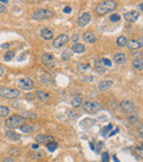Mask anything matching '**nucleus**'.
<instances>
[{
  "label": "nucleus",
  "mask_w": 143,
  "mask_h": 162,
  "mask_svg": "<svg viewBox=\"0 0 143 162\" xmlns=\"http://www.w3.org/2000/svg\"><path fill=\"white\" fill-rule=\"evenodd\" d=\"M20 116H22L24 119H27V118H36L37 116H36L35 114H33V113H29V112H24V113H22L20 114Z\"/></svg>",
  "instance_id": "cd10ccee"
},
{
  "label": "nucleus",
  "mask_w": 143,
  "mask_h": 162,
  "mask_svg": "<svg viewBox=\"0 0 143 162\" xmlns=\"http://www.w3.org/2000/svg\"><path fill=\"white\" fill-rule=\"evenodd\" d=\"M0 3H8V0H2Z\"/></svg>",
  "instance_id": "864d4df0"
},
{
  "label": "nucleus",
  "mask_w": 143,
  "mask_h": 162,
  "mask_svg": "<svg viewBox=\"0 0 143 162\" xmlns=\"http://www.w3.org/2000/svg\"><path fill=\"white\" fill-rule=\"evenodd\" d=\"M78 39H79L78 34H74L73 36H72V41H73V42H75V43L78 42Z\"/></svg>",
  "instance_id": "58836bf2"
},
{
  "label": "nucleus",
  "mask_w": 143,
  "mask_h": 162,
  "mask_svg": "<svg viewBox=\"0 0 143 162\" xmlns=\"http://www.w3.org/2000/svg\"><path fill=\"white\" fill-rule=\"evenodd\" d=\"M5 61H11L12 58L14 57V52H12V51H8L7 53L5 54Z\"/></svg>",
  "instance_id": "c85d7f7f"
},
{
  "label": "nucleus",
  "mask_w": 143,
  "mask_h": 162,
  "mask_svg": "<svg viewBox=\"0 0 143 162\" xmlns=\"http://www.w3.org/2000/svg\"><path fill=\"white\" fill-rule=\"evenodd\" d=\"M32 148H33V149H37V148H39V145H37V143H34V145H32Z\"/></svg>",
  "instance_id": "3c124183"
},
{
  "label": "nucleus",
  "mask_w": 143,
  "mask_h": 162,
  "mask_svg": "<svg viewBox=\"0 0 143 162\" xmlns=\"http://www.w3.org/2000/svg\"><path fill=\"white\" fill-rule=\"evenodd\" d=\"M120 107L122 108V110L124 112V113L127 114H131L133 110H134V104L132 103V102H130V100H124V102H122L121 104H120Z\"/></svg>",
  "instance_id": "9d476101"
},
{
  "label": "nucleus",
  "mask_w": 143,
  "mask_h": 162,
  "mask_svg": "<svg viewBox=\"0 0 143 162\" xmlns=\"http://www.w3.org/2000/svg\"><path fill=\"white\" fill-rule=\"evenodd\" d=\"M132 66L134 67L136 71H142L143 70V60L142 58H136L132 62Z\"/></svg>",
  "instance_id": "5701e85b"
},
{
  "label": "nucleus",
  "mask_w": 143,
  "mask_h": 162,
  "mask_svg": "<svg viewBox=\"0 0 143 162\" xmlns=\"http://www.w3.org/2000/svg\"><path fill=\"white\" fill-rule=\"evenodd\" d=\"M6 137H7L9 140H12V141H18L20 140V138H21V136L19 134H17L13 130H8V131H6Z\"/></svg>",
  "instance_id": "f3484780"
},
{
  "label": "nucleus",
  "mask_w": 143,
  "mask_h": 162,
  "mask_svg": "<svg viewBox=\"0 0 143 162\" xmlns=\"http://www.w3.org/2000/svg\"><path fill=\"white\" fill-rule=\"evenodd\" d=\"M35 141L37 143H50L52 141H54V138L50 134H37L35 137Z\"/></svg>",
  "instance_id": "9b49d317"
},
{
  "label": "nucleus",
  "mask_w": 143,
  "mask_h": 162,
  "mask_svg": "<svg viewBox=\"0 0 143 162\" xmlns=\"http://www.w3.org/2000/svg\"><path fill=\"white\" fill-rule=\"evenodd\" d=\"M2 162H14V159L7 157V158H3V159H2Z\"/></svg>",
  "instance_id": "ea45409f"
},
{
  "label": "nucleus",
  "mask_w": 143,
  "mask_h": 162,
  "mask_svg": "<svg viewBox=\"0 0 143 162\" xmlns=\"http://www.w3.org/2000/svg\"><path fill=\"white\" fill-rule=\"evenodd\" d=\"M41 62H42L44 65L49 66V67H53L55 64H56V60L53 54L51 53H44L41 55Z\"/></svg>",
  "instance_id": "6e6552de"
},
{
  "label": "nucleus",
  "mask_w": 143,
  "mask_h": 162,
  "mask_svg": "<svg viewBox=\"0 0 143 162\" xmlns=\"http://www.w3.org/2000/svg\"><path fill=\"white\" fill-rule=\"evenodd\" d=\"M120 15L118 13H114V14H112L111 17H110V21H112V22H117V21H119L120 20Z\"/></svg>",
  "instance_id": "473e14b6"
},
{
  "label": "nucleus",
  "mask_w": 143,
  "mask_h": 162,
  "mask_svg": "<svg viewBox=\"0 0 143 162\" xmlns=\"http://www.w3.org/2000/svg\"><path fill=\"white\" fill-rule=\"evenodd\" d=\"M88 66H89L88 64H79V69H80V70H87Z\"/></svg>",
  "instance_id": "a19ab883"
},
{
  "label": "nucleus",
  "mask_w": 143,
  "mask_h": 162,
  "mask_svg": "<svg viewBox=\"0 0 143 162\" xmlns=\"http://www.w3.org/2000/svg\"><path fill=\"white\" fill-rule=\"evenodd\" d=\"M35 96L39 99H40L41 102H47V100H49V98H50V95H49V93L44 92V91H36Z\"/></svg>",
  "instance_id": "6ab92c4d"
},
{
  "label": "nucleus",
  "mask_w": 143,
  "mask_h": 162,
  "mask_svg": "<svg viewBox=\"0 0 143 162\" xmlns=\"http://www.w3.org/2000/svg\"><path fill=\"white\" fill-rule=\"evenodd\" d=\"M10 108L7 106H0V117H8L10 115Z\"/></svg>",
  "instance_id": "393cba45"
},
{
  "label": "nucleus",
  "mask_w": 143,
  "mask_h": 162,
  "mask_svg": "<svg viewBox=\"0 0 143 162\" xmlns=\"http://www.w3.org/2000/svg\"><path fill=\"white\" fill-rule=\"evenodd\" d=\"M101 146H102V142L100 141V142H98V149H97V151H99V149L101 148Z\"/></svg>",
  "instance_id": "8fccbe9b"
},
{
  "label": "nucleus",
  "mask_w": 143,
  "mask_h": 162,
  "mask_svg": "<svg viewBox=\"0 0 143 162\" xmlns=\"http://www.w3.org/2000/svg\"><path fill=\"white\" fill-rule=\"evenodd\" d=\"M40 35H41V38H42L44 41H50L53 39V31L51 30V29H47V28H44L41 30V32H40Z\"/></svg>",
  "instance_id": "4468645a"
},
{
  "label": "nucleus",
  "mask_w": 143,
  "mask_h": 162,
  "mask_svg": "<svg viewBox=\"0 0 143 162\" xmlns=\"http://www.w3.org/2000/svg\"><path fill=\"white\" fill-rule=\"evenodd\" d=\"M33 81L31 79V78L29 77H23V78H20L18 82H17V86L22 89V91H30V89H32L33 88Z\"/></svg>",
  "instance_id": "423d86ee"
},
{
  "label": "nucleus",
  "mask_w": 143,
  "mask_h": 162,
  "mask_svg": "<svg viewBox=\"0 0 143 162\" xmlns=\"http://www.w3.org/2000/svg\"><path fill=\"white\" fill-rule=\"evenodd\" d=\"M9 155H20V151H19V149H17V148H12V149H10L9 150Z\"/></svg>",
  "instance_id": "2f4dec72"
},
{
  "label": "nucleus",
  "mask_w": 143,
  "mask_h": 162,
  "mask_svg": "<svg viewBox=\"0 0 143 162\" xmlns=\"http://www.w3.org/2000/svg\"><path fill=\"white\" fill-rule=\"evenodd\" d=\"M101 61H102V64L105 66H111V61H109L108 58H102Z\"/></svg>",
  "instance_id": "e433bc0d"
},
{
  "label": "nucleus",
  "mask_w": 143,
  "mask_h": 162,
  "mask_svg": "<svg viewBox=\"0 0 143 162\" xmlns=\"http://www.w3.org/2000/svg\"><path fill=\"white\" fill-rule=\"evenodd\" d=\"M1 48H3V49L5 48H9V44L8 43H3V44H1Z\"/></svg>",
  "instance_id": "49530a36"
},
{
  "label": "nucleus",
  "mask_w": 143,
  "mask_h": 162,
  "mask_svg": "<svg viewBox=\"0 0 143 162\" xmlns=\"http://www.w3.org/2000/svg\"><path fill=\"white\" fill-rule=\"evenodd\" d=\"M57 146H58V145H57L56 142L52 141V142H50V143H47V146H46V147H47V149H49L50 151H54V150L57 148Z\"/></svg>",
  "instance_id": "c756f323"
},
{
  "label": "nucleus",
  "mask_w": 143,
  "mask_h": 162,
  "mask_svg": "<svg viewBox=\"0 0 143 162\" xmlns=\"http://www.w3.org/2000/svg\"><path fill=\"white\" fill-rule=\"evenodd\" d=\"M136 152H138V153L140 155V157H142V155H143V152H142V148H141V147H136Z\"/></svg>",
  "instance_id": "79ce46f5"
},
{
  "label": "nucleus",
  "mask_w": 143,
  "mask_h": 162,
  "mask_svg": "<svg viewBox=\"0 0 143 162\" xmlns=\"http://www.w3.org/2000/svg\"><path fill=\"white\" fill-rule=\"evenodd\" d=\"M138 137H139L140 139H142V138H143V130H142V128H140V130H139V132H138Z\"/></svg>",
  "instance_id": "37998d69"
},
{
  "label": "nucleus",
  "mask_w": 143,
  "mask_h": 162,
  "mask_svg": "<svg viewBox=\"0 0 143 162\" xmlns=\"http://www.w3.org/2000/svg\"><path fill=\"white\" fill-rule=\"evenodd\" d=\"M139 17H140V13L138 11H129L127 13H124V19L131 23L136 22L139 19Z\"/></svg>",
  "instance_id": "ddd939ff"
},
{
  "label": "nucleus",
  "mask_w": 143,
  "mask_h": 162,
  "mask_svg": "<svg viewBox=\"0 0 143 162\" xmlns=\"http://www.w3.org/2000/svg\"><path fill=\"white\" fill-rule=\"evenodd\" d=\"M111 129H112V125H108L107 127H105V129H104V130H102V131H101V134H104V136H105V134H107L108 131H109V130H111Z\"/></svg>",
  "instance_id": "c9c22d12"
},
{
  "label": "nucleus",
  "mask_w": 143,
  "mask_h": 162,
  "mask_svg": "<svg viewBox=\"0 0 143 162\" xmlns=\"http://www.w3.org/2000/svg\"><path fill=\"white\" fill-rule=\"evenodd\" d=\"M101 159H102V162L109 161V155H108V152H104V153H102V157H101Z\"/></svg>",
  "instance_id": "f704fd0d"
},
{
  "label": "nucleus",
  "mask_w": 143,
  "mask_h": 162,
  "mask_svg": "<svg viewBox=\"0 0 143 162\" xmlns=\"http://www.w3.org/2000/svg\"><path fill=\"white\" fill-rule=\"evenodd\" d=\"M112 84H114V82L111 79H106V81H101L98 85V87H99L100 91H107L112 86Z\"/></svg>",
  "instance_id": "2eb2a0df"
},
{
  "label": "nucleus",
  "mask_w": 143,
  "mask_h": 162,
  "mask_svg": "<svg viewBox=\"0 0 143 162\" xmlns=\"http://www.w3.org/2000/svg\"><path fill=\"white\" fill-rule=\"evenodd\" d=\"M95 70L97 71L99 74H104L106 72V67L102 64L101 60H95Z\"/></svg>",
  "instance_id": "a211bd4d"
},
{
  "label": "nucleus",
  "mask_w": 143,
  "mask_h": 162,
  "mask_svg": "<svg viewBox=\"0 0 143 162\" xmlns=\"http://www.w3.org/2000/svg\"><path fill=\"white\" fill-rule=\"evenodd\" d=\"M83 109L88 114H96L101 109V107H100L98 103L88 100V102H84L83 103Z\"/></svg>",
  "instance_id": "39448f33"
},
{
  "label": "nucleus",
  "mask_w": 143,
  "mask_h": 162,
  "mask_svg": "<svg viewBox=\"0 0 143 162\" xmlns=\"http://www.w3.org/2000/svg\"><path fill=\"white\" fill-rule=\"evenodd\" d=\"M68 41H69V38H68L67 34H59L56 39L53 41L52 45H53V48H55V49H59V48L64 46Z\"/></svg>",
  "instance_id": "0eeeda50"
},
{
  "label": "nucleus",
  "mask_w": 143,
  "mask_h": 162,
  "mask_svg": "<svg viewBox=\"0 0 143 162\" xmlns=\"http://www.w3.org/2000/svg\"><path fill=\"white\" fill-rule=\"evenodd\" d=\"M90 13L89 12H84V13H82V15L78 18V20H77V24H78L80 28H83V27H85L87 26L89 21H90Z\"/></svg>",
  "instance_id": "1a4fd4ad"
},
{
  "label": "nucleus",
  "mask_w": 143,
  "mask_h": 162,
  "mask_svg": "<svg viewBox=\"0 0 143 162\" xmlns=\"http://www.w3.org/2000/svg\"><path fill=\"white\" fill-rule=\"evenodd\" d=\"M34 129H35V128L33 127V126H31V125H28V124H24V125H22L21 127H20V130H21L22 132H24V134L32 132V131H33Z\"/></svg>",
  "instance_id": "b1692460"
},
{
  "label": "nucleus",
  "mask_w": 143,
  "mask_h": 162,
  "mask_svg": "<svg viewBox=\"0 0 143 162\" xmlns=\"http://www.w3.org/2000/svg\"><path fill=\"white\" fill-rule=\"evenodd\" d=\"M85 45L82 44V43H74V45L72 46V51L75 52V53H84L85 52Z\"/></svg>",
  "instance_id": "aec40b11"
},
{
  "label": "nucleus",
  "mask_w": 143,
  "mask_h": 162,
  "mask_svg": "<svg viewBox=\"0 0 143 162\" xmlns=\"http://www.w3.org/2000/svg\"><path fill=\"white\" fill-rule=\"evenodd\" d=\"M126 45L130 50L141 49L142 48V39H140V40H129Z\"/></svg>",
  "instance_id": "f8f14e48"
},
{
  "label": "nucleus",
  "mask_w": 143,
  "mask_h": 162,
  "mask_svg": "<svg viewBox=\"0 0 143 162\" xmlns=\"http://www.w3.org/2000/svg\"><path fill=\"white\" fill-rule=\"evenodd\" d=\"M63 11H64V13H69V12L72 11V8L71 7H65Z\"/></svg>",
  "instance_id": "c03bdc74"
},
{
  "label": "nucleus",
  "mask_w": 143,
  "mask_h": 162,
  "mask_svg": "<svg viewBox=\"0 0 143 162\" xmlns=\"http://www.w3.org/2000/svg\"><path fill=\"white\" fill-rule=\"evenodd\" d=\"M24 124H25V119L20 115H12L6 120V126L8 128H10V129L20 128Z\"/></svg>",
  "instance_id": "f257e3e1"
},
{
  "label": "nucleus",
  "mask_w": 143,
  "mask_h": 162,
  "mask_svg": "<svg viewBox=\"0 0 143 162\" xmlns=\"http://www.w3.org/2000/svg\"><path fill=\"white\" fill-rule=\"evenodd\" d=\"M25 98L30 99V100H33V99L35 98V94H33V93H31V94H27V95H25Z\"/></svg>",
  "instance_id": "4c0bfd02"
},
{
  "label": "nucleus",
  "mask_w": 143,
  "mask_h": 162,
  "mask_svg": "<svg viewBox=\"0 0 143 162\" xmlns=\"http://www.w3.org/2000/svg\"><path fill=\"white\" fill-rule=\"evenodd\" d=\"M0 96L7 99H13L20 96V92L18 89L10 88V87H1L0 88Z\"/></svg>",
  "instance_id": "20e7f679"
},
{
  "label": "nucleus",
  "mask_w": 143,
  "mask_h": 162,
  "mask_svg": "<svg viewBox=\"0 0 143 162\" xmlns=\"http://www.w3.org/2000/svg\"><path fill=\"white\" fill-rule=\"evenodd\" d=\"M127 42H128V40H127V38L126 36H119L118 39H117V41H116V43H117V45L118 46H126V44H127Z\"/></svg>",
  "instance_id": "a878e982"
},
{
  "label": "nucleus",
  "mask_w": 143,
  "mask_h": 162,
  "mask_svg": "<svg viewBox=\"0 0 143 162\" xmlns=\"http://www.w3.org/2000/svg\"><path fill=\"white\" fill-rule=\"evenodd\" d=\"M82 103H83V98L80 96H76V97H74V99L72 100V106L73 107H79V106L82 105Z\"/></svg>",
  "instance_id": "bb28decb"
},
{
  "label": "nucleus",
  "mask_w": 143,
  "mask_h": 162,
  "mask_svg": "<svg viewBox=\"0 0 143 162\" xmlns=\"http://www.w3.org/2000/svg\"><path fill=\"white\" fill-rule=\"evenodd\" d=\"M72 56H73V51L71 49H66L64 50L63 52H62V54H61V58L63 60V61H68V60H71Z\"/></svg>",
  "instance_id": "4be33fe9"
},
{
  "label": "nucleus",
  "mask_w": 143,
  "mask_h": 162,
  "mask_svg": "<svg viewBox=\"0 0 143 162\" xmlns=\"http://www.w3.org/2000/svg\"><path fill=\"white\" fill-rule=\"evenodd\" d=\"M139 120V117L136 116V115H130L128 117V121L129 122H131V124H133V122H136Z\"/></svg>",
  "instance_id": "7c9ffc66"
},
{
  "label": "nucleus",
  "mask_w": 143,
  "mask_h": 162,
  "mask_svg": "<svg viewBox=\"0 0 143 162\" xmlns=\"http://www.w3.org/2000/svg\"><path fill=\"white\" fill-rule=\"evenodd\" d=\"M114 62L117 64H124L126 63V61H127V58H126V55L123 54V53H121V52H118V53H116L114 55Z\"/></svg>",
  "instance_id": "dca6fc26"
},
{
  "label": "nucleus",
  "mask_w": 143,
  "mask_h": 162,
  "mask_svg": "<svg viewBox=\"0 0 143 162\" xmlns=\"http://www.w3.org/2000/svg\"><path fill=\"white\" fill-rule=\"evenodd\" d=\"M68 117H69L71 119L74 120V119H77V117H78V115H77V114L75 113L74 110H71V112L68 113Z\"/></svg>",
  "instance_id": "72a5a7b5"
},
{
  "label": "nucleus",
  "mask_w": 143,
  "mask_h": 162,
  "mask_svg": "<svg viewBox=\"0 0 143 162\" xmlns=\"http://www.w3.org/2000/svg\"><path fill=\"white\" fill-rule=\"evenodd\" d=\"M117 8V2L114 1H104L100 2L96 8V12L98 14H106L108 12H111Z\"/></svg>",
  "instance_id": "f03ea898"
},
{
  "label": "nucleus",
  "mask_w": 143,
  "mask_h": 162,
  "mask_svg": "<svg viewBox=\"0 0 143 162\" xmlns=\"http://www.w3.org/2000/svg\"><path fill=\"white\" fill-rule=\"evenodd\" d=\"M140 10H141V11L143 10V3H142V2L140 3Z\"/></svg>",
  "instance_id": "603ef678"
},
{
  "label": "nucleus",
  "mask_w": 143,
  "mask_h": 162,
  "mask_svg": "<svg viewBox=\"0 0 143 162\" xmlns=\"http://www.w3.org/2000/svg\"><path fill=\"white\" fill-rule=\"evenodd\" d=\"M117 132H118V129H116V130H114V132H111V134H109V137H112V136H114V134H117Z\"/></svg>",
  "instance_id": "de8ad7c7"
},
{
  "label": "nucleus",
  "mask_w": 143,
  "mask_h": 162,
  "mask_svg": "<svg viewBox=\"0 0 143 162\" xmlns=\"http://www.w3.org/2000/svg\"><path fill=\"white\" fill-rule=\"evenodd\" d=\"M5 11H6V7H5V5L0 3V13H1V12H5Z\"/></svg>",
  "instance_id": "a18cd8bd"
},
{
  "label": "nucleus",
  "mask_w": 143,
  "mask_h": 162,
  "mask_svg": "<svg viewBox=\"0 0 143 162\" xmlns=\"http://www.w3.org/2000/svg\"><path fill=\"white\" fill-rule=\"evenodd\" d=\"M83 36H84V40H85L87 43H95L96 40H97L96 35L94 34L93 32H86V33H84Z\"/></svg>",
  "instance_id": "412c9836"
},
{
  "label": "nucleus",
  "mask_w": 143,
  "mask_h": 162,
  "mask_svg": "<svg viewBox=\"0 0 143 162\" xmlns=\"http://www.w3.org/2000/svg\"><path fill=\"white\" fill-rule=\"evenodd\" d=\"M2 75H3V69H2L1 66H0V77H1Z\"/></svg>",
  "instance_id": "09e8293b"
},
{
  "label": "nucleus",
  "mask_w": 143,
  "mask_h": 162,
  "mask_svg": "<svg viewBox=\"0 0 143 162\" xmlns=\"http://www.w3.org/2000/svg\"><path fill=\"white\" fill-rule=\"evenodd\" d=\"M54 15V13L49 10V9H37L32 13V19L34 20H45V19H50Z\"/></svg>",
  "instance_id": "7ed1b4c3"
}]
</instances>
